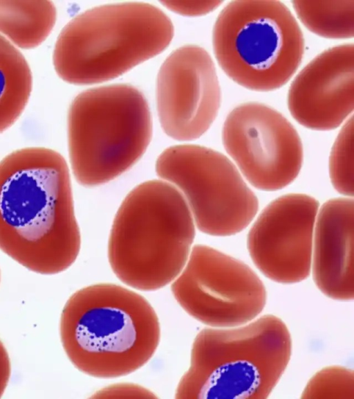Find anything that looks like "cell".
<instances>
[{"label": "cell", "instance_id": "cell-1", "mask_svg": "<svg viewBox=\"0 0 354 399\" xmlns=\"http://www.w3.org/2000/svg\"><path fill=\"white\" fill-rule=\"evenodd\" d=\"M80 246L63 156L30 147L0 161V249L32 272L55 274L75 261Z\"/></svg>", "mask_w": 354, "mask_h": 399}, {"label": "cell", "instance_id": "cell-2", "mask_svg": "<svg viewBox=\"0 0 354 399\" xmlns=\"http://www.w3.org/2000/svg\"><path fill=\"white\" fill-rule=\"evenodd\" d=\"M59 332L74 366L105 379L141 368L160 338L158 318L148 301L111 283L88 285L73 294L62 310Z\"/></svg>", "mask_w": 354, "mask_h": 399}, {"label": "cell", "instance_id": "cell-3", "mask_svg": "<svg viewBox=\"0 0 354 399\" xmlns=\"http://www.w3.org/2000/svg\"><path fill=\"white\" fill-rule=\"evenodd\" d=\"M196 225L181 193L162 179L142 182L122 202L108 242L110 266L123 283L154 291L185 267Z\"/></svg>", "mask_w": 354, "mask_h": 399}, {"label": "cell", "instance_id": "cell-4", "mask_svg": "<svg viewBox=\"0 0 354 399\" xmlns=\"http://www.w3.org/2000/svg\"><path fill=\"white\" fill-rule=\"evenodd\" d=\"M173 37L171 19L154 5H101L77 15L62 28L53 64L68 83L104 82L160 54Z\"/></svg>", "mask_w": 354, "mask_h": 399}, {"label": "cell", "instance_id": "cell-5", "mask_svg": "<svg viewBox=\"0 0 354 399\" xmlns=\"http://www.w3.org/2000/svg\"><path fill=\"white\" fill-rule=\"evenodd\" d=\"M292 339L278 317L265 314L231 328H205L196 336L177 399H264L289 363Z\"/></svg>", "mask_w": 354, "mask_h": 399}, {"label": "cell", "instance_id": "cell-6", "mask_svg": "<svg viewBox=\"0 0 354 399\" xmlns=\"http://www.w3.org/2000/svg\"><path fill=\"white\" fill-rule=\"evenodd\" d=\"M68 147L73 176L81 185L107 183L129 170L152 136L144 95L127 84L103 85L80 93L67 118Z\"/></svg>", "mask_w": 354, "mask_h": 399}, {"label": "cell", "instance_id": "cell-7", "mask_svg": "<svg viewBox=\"0 0 354 399\" xmlns=\"http://www.w3.org/2000/svg\"><path fill=\"white\" fill-rule=\"evenodd\" d=\"M215 58L239 85L271 91L285 85L301 62L305 42L300 26L281 1H232L212 30Z\"/></svg>", "mask_w": 354, "mask_h": 399}, {"label": "cell", "instance_id": "cell-8", "mask_svg": "<svg viewBox=\"0 0 354 399\" xmlns=\"http://www.w3.org/2000/svg\"><path fill=\"white\" fill-rule=\"evenodd\" d=\"M160 179L184 197L196 227L214 236L244 230L259 210V200L235 164L215 150L194 144L165 149L156 162Z\"/></svg>", "mask_w": 354, "mask_h": 399}, {"label": "cell", "instance_id": "cell-9", "mask_svg": "<svg viewBox=\"0 0 354 399\" xmlns=\"http://www.w3.org/2000/svg\"><path fill=\"white\" fill-rule=\"evenodd\" d=\"M172 294L191 317L212 328L245 324L262 312L266 286L245 263L204 245H194Z\"/></svg>", "mask_w": 354, "mask_h": 399}, {"label": "cell", "instance_id": "cell-10", "mask_svg": "<svg viewBox=\"0 0 354 399\" xmlns=\"http://www.w3.org/2000/svg\"><path fill=\"white\" fill-rule=\"evenodd\" d=\"M222 142L244 179L261 190L286 187L303 165V145L295 127L279 112L261 103H244L229 112Z\"/></svg>", "mask_w": 354, "mask_h": 399}, {"label": "cell", "instance_id": "cell-11", "mask_svg": "<svg viewBox=\"0 0 354 399\" xmlns=\"http://www.w3.org/2000/svg\"><path fill=\"white\" fill-rule=\"evenodd\" d=\"M156 106L165 133L179 141L203 136L216 119L221 102L214 62L201 46L184 45L159 69Z\"/></svg>", "mask_w": 354, "mask_h": 399}, {"label": "cell", "instance_id": "cell-12", "mask_svg": "<svg viewBox=\"0 0 354 399\" xmlns=\"http://www.w3.org/2000/svg\"><path fill=\"white\" fill-rule=\"evenodd\" d=\"M319 209L313 196L288 193L261 212L248 234L247 247L265 276L281 284L299 283L309 276Z\"/></svg>", "mask_w": 354, "mask_h": 399}, {"label": "cell", "instance_id": "cell-13", "mask_svg": "<svg viewBox=\"0 0 354 399\" xmlns=\"http://www.w3.org/2000/svg\"><path fill=\"white\" fill-rule=\"evenodd\" d=\"M288 108L301 125L334 130L350 118L354 107V46L344 44L324 51L296 76Z\"/></svg>", "mask_w": 354, "mask_h": 399}, {"label": "cell", "instance_id": "cell-14", "mask_svg": "<svg viewBox=\"0 0 354 399\" xmlns=\"http://www.w3.org/2000/svg\"><path fill=\"white\" fill-rule=\"evenodd\" d=\"M353 197H335L320 207L315 225L311 272L317 288L340 301L354 299Z\"/></svg>", "mask_w": 354, "mask_h": 399}, {"label": "cell", "instance_id": "cell-15", "mask_svg": "<svg viewBox=\"0 0 354 399\" xmlns=\"http://www.w3.org/2000/svg\"><path fill=\"white\" fill-rule=\"evenodd\" d=\"M56 19L57 9L50 1H0V35L17 48L41 44Z\"/></svg>", "mask_w": 354, "mask_h": 399}, {"label": "cell", "instance_id": "cell-16", "mask_svg": "<svg viewBox=\"0 0 354 399\" xmlns=\"http://www.w3.org/2000/svg\"><path fill=\"white\" fill-rule=\"evenodd\" d=\"M32 88L30 66L21 52L0 35V134L20 117Z\"/></svg>", "mask_w": 354, "mask_h": 399}, {"label": "cell", "instance_id": "cell-17", "mask_svg": "<svg viewBox=\"0 0 354 399\" xmlns=\"http://www.w3.org/2000/svg\"><path fill=\"white\" fill-rule=\"evenodd\" d=\"M301 23L311 33L327 39L352 38L354 35V0L293 1Z\"/></svg>", "mask_w": 354, "mask_h": 399}, {"label": "cell", "instance_id": "cell-18", "mask_svg": "<svg viewBox=\"0 0 354 399\" xmlns=\"http://www.w3.org/2000/svg\"><path fill=\"white\" fill-rule=\"evenodd\" d=\"M332 186L346 197H353V117L344 123L332 146L328 161Z\"/></svg>", "mask_w": 354, "mask_h": 399}, {"label": "cell", "instance_id": "cell-19", "mask_svg": "<svg viewBox=\"0 0 354 399\" xmlns=\"http://www.w3.org/2000/svg\"><path fill=\"white\" fill-rule=\"evenodd\" d=\"M301 398L354 399V372L340 366L317 371L308 382Z\"/></svg>", "mask_w": 354, "mask_h": 399}, {"label": "cell", "instance_id": "cell-20", "mask_svg": "<svg viewBox=\"0 0 354 399\" xmlns=\"http://www.w3.org/2000/svg\"><path fill=\"white\" fill-rule=\"evenodd\" d=\"M93 398H156L149 389L133 383H118L98 390Z\"/></svg>", "mask_w": 354, "mask_h": 399}, {"label": "cell", "instance_id": "cell-21", "mask_svg": "<svg viewBox=\"0 0 354 399\" xmlns=\"http://www.w3.org/2000/svg\"><path fill=\"white\" fill-rule=\"evenodd\" d=\"M167 8L178 14L196 17L208 14L217 9L222 1H163Z\"/></svg>", "mask_w": 354, "mask_h": 399}, {"label": "cell", "instance_id": "cell-22", "mask_svg": "<svg viewBox=\"0 0 354 399\" xmlns=\"http://www.w3.org/2000/svg\"><path fill=\"white\" fill-rule=\"evenodd\" d=\"M11 373L10 361L6 347L0 340V398L8 385Z\"/></svg>", "mask_w": 354, "mask_h": 399}]
</instances>
